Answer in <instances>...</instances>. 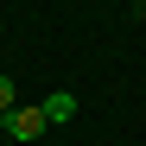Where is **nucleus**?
Wrapping results in <instances>:
<instances>
[{
    "instance_id": "nucleus-1",
    "label": "nucleus",
    "mask_w": 146,
    "mask_h": 146,
    "mask_svg": "<svg viewBox=\"0 0 146 146\" xmlns=\"http://www.w3.org/2000/svg\"><path fill=\"white\" fill-rule=\"evenodd\" d=\"M44 127H51V121H44V108L32 102V108H13L7 114V140H38Z\"/></svg>"
},
{
    "instance_id": "nucleus-2",
    "label": "nucleus",
    "mask_w": 146,
    "mask_h": 146,
    "mask_svg": "<svg viewBox=\"0 0 146 146\" xmlns=\"http://www.w3.org/2000/svg\"><path fill=\"white\" fill-rule=\"evenodd\" d=\"M44 121H51V127H57V121H76V95H70V89H57V95H44Z\"/></svg>"
},
{
    "instance_id": "nucleus-3",
    "label": "nucleus",
    "mask_w": 146,
    "mask_h": 146,
    "mask_svg": "<svg viewBox=\"0 0 146 146\" xmlns=\"http://www.w3.org/2000/svg\"><path fill=\"white\" fill-rule=\"evenodd\" d=\"M13 108H19V89H13V76H0V121H7Z\"/></svg>"
},
{
    "instance_id": "nucleus-4",
    "label": "nucleus",
    "mask_w": 146,
    "mask_h": 146,
    "mask_svg": "<svg viewBox=\"0 0 146 146\" xmlns=\"http://www.w3.org/2000/svg\"><path fill=\"white\" fill-rule=\"evenodd\" d=\"M0 133H7V121H0Z\"/></svg>"
},
{
    "instance_id": "nucleus-5",
    "label": "nucleus",
    "mask_w": 146,
    "mask_h": 146,
    "mask_svg": "<svg viewBox=\"0 0 146 146\" xmlns=\"http://www.w3.org/2000/svg\"><path fill=\"white\" fill-rule=\"evenodd\" d=\"M133 7H146V0H133Z\"/></svg>"
}]
</instances>
